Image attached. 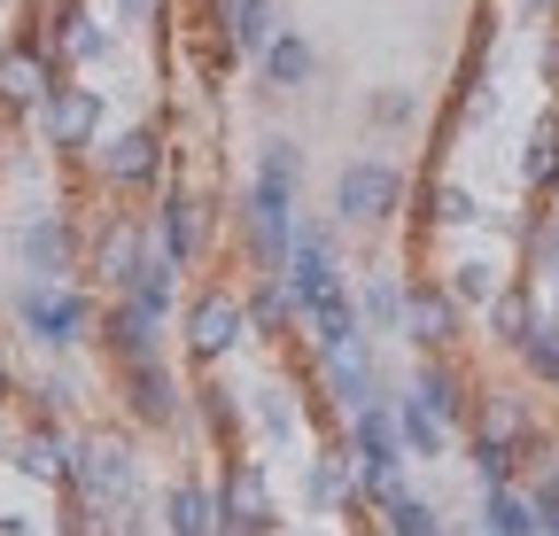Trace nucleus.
<instances>
[{
    "label": "nucleus",
    "mask_w": 559,
    "mask_h": 536,
    "mask_svg": "<svg viewBox=\"0 0 559 536\" xmlns=\"http://www.w3.org/2000/svg\"><path fill=\"white\" fill-rule=\"evenodd\" d=\"M171 156H179L171 124L164 117H132V124L102 132V148L86 156V171H94V194H109V203H148V194L171 179Z\"/></svg>",
    "instance_id": "f257e3e1"
},
{
    "label": "nucleus",
    "mask_w": 559,
    "mask_h": 536,
    "mask_svg": "<svg viewBox=\"0 0 559 536\" xmlns=\"http://www.w3.org/2000/svg\"><path fill=\"white\" fill-rule=\"evenodd\" d=\"M9 319L32 350L47 358H70L94 343V319H102V296L86 281H16L9 288Z\"/></svg>",
    "instance_id": "f03ea898"
},
{
    "label": "nucleus",
    "mask_w": 559,
    "mask_h": 536,
    "mask_svg": "<svg viewBox=\"0 0 559 536\" xmlns=\"http://www.w3.org/2000/svg\"><path fill=\"white\" fill-rule=\"evenodd\" d=\"M62 490H79L102 513L148 498V458H140L132 428H70V483Z\"/></svg>",
    "instance_id": "7ed1b4c3"
},
{
    "label": "nucleus",
    "mask_w": 559,
    "mask_h": 536,
    "mask_svg": "<svg viewBox=\"0 0 559 536\" xmlns=\"http://www.w3.org/2000/svg\"><path fill=\"white\" fill-rule=\"evenodd\" d=\"M249 350V311H241V281H194L179 303V358L194 373H226Z\"/></svg>",
    "instance_id": "20e7f679"
},
{
    "label": "nucleus",
    "mask_w": 559,
    "mask_h": 536,
    "mask_svg": "<svg viewBox=\"0 0 559 536\" xmlns=\"http://www.w3.org/2000/svg\"><path fill=\"white\" fill-rule=\"evenodd\" d=\"M404 203H412V171H404L396 156L366 148V156H349V164L334 171L326 218H334L342 234H389V226L404 218Z\"/></svg>",
    "instance_id": "39448f33"
},
{
    "label": "nucleus",
    "mask_w": 559,
    "mask_h": 536,
    "mask_svg": "<svg viewBox=\"0 0 559 536\" xmlns=\"http://www.w3.org/2000/svg\"><path fill=\"white\" fill-rule=\"evenodd\" d=\"M32 124H39V148H47L55 164H86V156L102 148V132H109V86L62 71V79L47 86V102L32 109Z\"/></svg>",
    "instance_id": "423d86ee"
},
{
    "label": "nucleus",
    "mask_w": 559,
    "mask_h": 536,
    "mask_svg": "<svg viewBox=\"0 0 559 536\" xmlns=\"http://www.w3.org/2000/svg\"><path fill=\"white\" fill-rule=\"evenodd\" d=\"M218 226H226L218 194L194 187V179H164V187L148 194V234H156V249L179 264V273H194V264L218 249Z\"/></svg>",
    "instance_id": "0eeeda50"
},
{
    "label": "nucleus",
    "mask_w": 559,
    "mask_h": 536,
    "mask_svg": "<svg viewBox=\"0 0 559 536\" xmlns=\"http://www.w3.org/2000/svg\"><path fill=\"white\" fill-rule=\"evenodd\" d=\"M39 39L70 79H102L124 55V32L102 16V0H39Z\"/></svg>",
    "instance_id": "6e6552de"
},
{
    "label": "nucleus",
    "mask_w": 559,
    "mask_h": 536,
    "mask_svg": "<svg viewBox=\"0 0 559 536\" xmlns=\"http://www.w3.org/2000/svg\"><path fill=\"white\" fill-rule=\"evenodd\" d=\"M404 211H412V249H436L443 234H481V226L513 234V218H498V211H489L459 171H443V164L419 171V187H412V203H404Z\"/></svg>",
    "instance_id": "1a4fd4ad"
},
{
    "label": "nucleus",
    "mask_w": 559,
    "mask_h": 536,
    "mask_svg": "<svg viewBox=\"0 0 559 536\" xmlns=\"http://www.w3.org/2000/svg\"><path fill=\"white\" fill-rule=\"evenodd\" d=\"M117 413L132 436H187V373L171 358H140V366H109Z\"/></svg>",
    "instance_id": "9d476101"
},
{
    "label": "nucleus",
    "mask_w": 559,
    "mask_h": 536,
    "mask_svg": "<svg viewBox=\"0 0 559 536\" xmlns=\"http://www.w3.org/2000/svg\"><path fill=\"white\" fill-rule=\"evenodd\" d=\"M16 273L24 281H86V211L39 203L16 218Z\"/></svg>",
    "instance_id": "9b49d317"
},
{
    "label": "nucleus",
    "mask_w": 559,
    "mask_h": 536,
    "mask_svg": "<svg viewBox=\"0 0 559 536\" xmlns=\"http://www.w3.org/2000/svg\"><path fill=\"white\" fill-rule=\"evenodd\" d=\"M148 257H156L148 211H102V218H86V288L94 296H124Z\"/></svg>",
    "instance_id": "f8f14e48"
},
{
    "label": "nucleus",
    "mask_w": 559,
    "mask_h": 536,
    "mask_svg": "<svg viewBox=\"0 0 559 536\" xmlns=\"http://www.w3.org/2000/svg\"><path fill=\"white\" fill-rule=\"evenodd\" d=\"M466 303L436 281V273H404V326L396 343H412V358H459L466 350Z\"/></svg>",
    "instance_id": "ddd939ff"
},
{
    "label": "nucleus",
    "mask_w": 559,
    "mask_h": 536,
    "mask_svg": "<svg viewBox=\"0 0 559 536\" xmlns=\"http://www.w3.org/2000/svg\"><path fill=\"white\" fill-rule=\"evenodd\" d=\"M218 528H288L280 521V490H272V458L264 451H226V466H218Z\"/></svg>",
    "instance_id": "4468645a"
},
{
    "label": "nucleus",
    "mask_w": 559,
    "mask_h": 536,
    "mask_svg": "<svg viewBox=\"0 0 559 536\" xmlns=\"http://www.w3.org/2000/svg\"><path fill=\"white\" fill-rule=\"evenodd\" d=\"M296 505L311 521H349V513H358V466H349L342 436H319L296 458Z\"/></svg>",
    "instance_id": "2eb2a0df"
},
{
    "label": "nucleus",
    "mask_w": 559,
    "mask_h": 536,
    "mask_svg": "<svg viewBox=\"0 0 559 536\" xmlns=\"http://www.w3.org/2000/svg\"><path fill=\"white\" fill-rule=\"evenodd\" d=\"M62 79V62L47 55V39H39V24H16L9 39H0V117H32L39 102H47V86Z\"/></svg>",
    "instance_id": "dca6fc26"
},
{
    "label": "nucleus",
    "mask_w": 559,
    "mask_h": 536,
    "mask_svg": "<svg viewBox=\"0 0 559 536\" xmlns=\"http://www.w3.org/2000/svg\"><path fill=\"white\" fill-rule=\"evenodd\" d=\"M187 428L210 443V451H249V396H241V381H226V373H194L187 381Z\"/></svg>",
    "instance_id": "f3484780"
},
{
    "label": "nucleus",
    "mask_w": 559,
    "mask_h": 536,
    "mask_svg": "<svg viewBox=\"0 0 559 536\" xmlns=\"http://www.w3.org/2000/svg\"><path fill=\"white\" fill-rule=\"evenodd\" d=\"M94 350L109 366H140V358H171L164 350V319L140 311L132 296H102V319H94Z\"/></svg>",
    "instance_id": "a211bd4d"
},
{
    "label": "nucleus",
    "mask_w": 559,
    "mask_h": 536,
    "mask_svg": "<svg viewBox=\"0 0 559 536\" xmlns=\"http://www.w3.org/2000/svg\"><path fill=\"white\" fill-rule=\"evenodd\" d=\"M404 389H412L451 436H466V420H474V389H481V381L466 373V358H412Z\"/></svg>",
    "instance_id": "6ab92c4d"
},
{
    "label": "nucleus",
    "mask_w": 559,
    "mask_h": 536,
    "mask_svg": "<svg viewBox=\"0 0 559 536\" xmlns=\"http://www.w3.org/2000/svg\"><path fill=\"white\" fill-rule=\"evenodd\" d=\"M9 466L39 490H62L70 483V428L62 420H32L16 413V436H9Z\"/></svg>",
    "instance_id": "aec40b11"
},
{
    "label": "nucleus",
    "mask_w": 559,
    "mask_h": 536,
    "mask_svg": "<svg viewBox=\"0 0 559 536\" xmlns=\"http://www.w3.org/2000/svg\"><path fill=\"white\" fill-rule=\"evenodd\" d=\"M194 32H210V39H226L241 62H257L264 55V39L280 32V9H272V0H194Z\"/></svg>",
    "instance_id": "412c9836"
},
{
    "label": "nucleus",
    "mask_w": 559,
    "mask_h": 536,
    "mask_svg": "<svg viewBox=\"0 0 559 536\" xmlns=\"http://www.w3.org/2000/svg\"><path fill=\"white\" fill-rule=\"evenodd\" d=\"M436 281H443V288H451V296H459V303H466V311L481 319L489 303H498V296H506V288L521 281V264H513V257H498V249H459V257L443 264Z\"/></svg>",
    "instance_id": "4be33fe9"
},
{
    "label": "nucleus",
    "mask_w": 559,
    "mask_h": 536,
    "mask_svg": "<svg viewBox=\"0 0 559 536\" xmlns=\"http://www.w3.org/2000/svg\"><path fill=\"white\" fill-rule=\"evenodd\" d=\"M257 86H264V94H311V86H319V47H311L296 24H280V32L264 39V55H257Z\"/></svg>",
    "instance_id": "5701e85b"
},
{
    "label": "nucleus",
    "mask_w": 559,
    "mask_h": 536,
    "mask_svg": "<svg viewBox=\"0 0 559 536\" xmlns=\"http://www.w3.org/2000/svg\"><path fill=\"white\" fill-rule=\"evenodd\" d=\"M156 528H164V536H218V490H210L194 466H187V475H171V483L156 490Z\"/></svg>",
    "instance_id": "b1692460"
},
{
    "label": "nucleus",
    "mask_w": 559,
    "mask_h": 536,
    "mask_svg": "<svg viewBox=\"0 0 559 536\" xmlns=\"http://www.w3.org/2000/svg\"><path fill=\"white\" fill-rule=\"evenodd\" d=\"M241 311H249V343H264V350H288L296 343V296H288L280 273L241 281Z\"/></svg>",
    "instance_id": "393cba45"
},
{
    "label": "nucleus",
    "mask_w": 559,
    "mask_h": 536,
    "mask_svg": "<svg viewBox=\"0 0 559 536\" xmlns=\"http://www.w3.org/2000/svg\"><path fill=\"white\" fill-rule=\"evenodd\" d=\"M521 187L536 194V203L559 211V94L528 117V141H521Z\"/></svg>",
    "instance_id": "a878e982"
},
{
    "label": "nucleus",
    "mask_w": 559,
    "mask_h": 536,
    "mask_svg": "<svg viewBox=\"0 0 559 536\" xmlns=\"http://www.w3.org/2000/svg\"><path fill=\"white\" fill-rule=\"evenodd\" d=\"M536 319H544V296H536V281H513V288H506L498 303L481 311V343L513 358V350L528 343V334H536Z\"/></svg>",
    "instance_id": "bb28decb"
},
{
    "label": "nucleus",
    "mask_w": 559,
    "mask_h": 536,
    "mask_svg": "<svg viewBox=\"0 0 559 536\" xmlns=\"http://www.w3.org/2000/svg\"><path fill=\"white\" fill-rule=\"evenodd\" d=\"M349 296H358V319L373 343H396V326H404V273H389V264H373V273L349 281Z\"/></svg>",
    "instance_id": "cd10ccee"
},
{
    "label": "nucleus",
    "mask_w": 559,
    "mask_h": 536,
    "mask_svg": "<svg viewBox=\"0 0 559 536\" xmlns=\"http://www.w3.org/2000/svg\"><path fill=\"white\" fill-rule=\"evenodd\" d=\"M389 413H396V436H404V458H419V466H436V458L451 451V428H443V420H436L428 405H419V396H412L404 381L389 389Z\"/></svg>",
    "instance_id": "c85d7f7f"
},
{
    "label": "nucleus",
    "mask_w": 559,
    "mask_h": 536,
    "mask_svg": "<svg viewBox=\"0 0 559 536\" xmlns=\"http://www.w3.org/2000/svg\"><path fill=\"white\" fill-rule=\"evenodd\" d=\"M79 405H86V389H79V373H70V358H47V373L24 381V405H16V413L62 420V428H70V413H79Z\"/></svg>",
    "instance_id": "c756f323"
},
{
    "label": "nucleus",
    "mask_w": 559,
    "mask_h": 536,
    "mask_svg": "<svg viewBox=\"0 0 559 536\" xmlns=\"http://www.w3.org/2000/svg\"><path fill=\"white\" fill-rule=\"evenodd\" d=\"M481 536H544V521H536V498L521 490V483H506V490H481V521H474Z\"/></svg>",
    "instance_id": "7c9ffc66"
},
{
    "label": "nucleus",
    "mask_w": 559,
    "mask_h": 536,
    "mask_svg": "<svg viewBox=\"0 0 559 536\" xmlns=\"http://www.w3.org/2000/svg\"><path fill=\"white\" fill-rule=\"evenodd\" d=\"M373 521H381V536H459V528L443 521V505H436V498H419V490L389 498Z\"/></svg>",
    "instance_id": "2f4dec72"
},
{
    "label": "nucleus",
    "mask_w": 559,
    "mask_h": 536,
    "mask_svg": "<svg viewBox=\"0 0 559 536\" xmlns=\"http://www.w3.org/2000/svg\"><path fill=\"white\" fill-rule=\"evenodd\" d=\"M513 366H521V381H536V389H559V303H544V319H536V334L513 350Z\"/></svg>",
    "instance_id": "473e14b6"
},
{
    "label": "nucleus",
    "mask_w": 559,
    "mask_h": 536,
    "mask_svg": "<svg viewBox=\"0 0 559 536\" xmlns=\"http://www.w3.org/2000/svg\"><path fill=\"white\" fill-rule=\"evenodd\" d=\"M466 466H474V490H506L521 483V451L498 436H466Z\"/></svg>",
    "instance_id": "72a5a7b5"
},
{
    "label": "nucleus",
    "mask_w": 559,
    "mask_h": 536,
    "mask_svg": "<svg viewBox=\"0 0 559 536\" xmlns=\"http://www.w3.org/2000/svg\"><path fill=\"white\" fill-rule=\"evenodd\" d=\"M249 179H272V187L304 194V148L288 141V132H264V141H257V164H249Z\"/></svg>",
    "instance_id": "f704fd0d"
},
{
    "label": "nucleus",
    "mask_w": 559,
    "mask_h": 536,
    "mask_svg": "<svg viewBox=\"0 0 559 536\" xmlns=\"http://www.w3.org/2000/svg\"><path fill=\"white\" fill-rule=\"evenodd\" d=\"M102 16H109L124 39H132V32H140V39H164V32H171V0H102Z\"/></svg>",
    "instance_id": "c9c22d12"
},
{
    "label": "nucleus",
    "mask_w": 559,
    "mask_h": 536,
    "mask_svg": "<svg viewBox=\"0 0 559 536\" xmlns=\"http://www.w3.org/2000/svg\"><path fill=\"white\" fill-rule=\"evenodd\" d=\"M366 124H373V132L419 124V94H412V86H373V94H366Z\"/></svg>",
    "instance_id": "e433bc0d"
},
{
    "label": "nucleus",
    "mask_w": 559,
    "mask_h": 536,
    "mask_svg": "<svg viewBox=\"0 0 559 536\" xmlns=\"http://www.w3.org/2000/svg\"><path fill=\"white\" fill-rule=\"evenodd\" d=\"M506 16L528 32H559V0H506Z\"/></svg>",
    "instance_id": "4c0bfd02"
},
{
    "label": "nucleus",
    "mask_w": 559,
    "mask_h": 536,
    "mask_svg": "<svg viewBox=\"0 0 559 536\" xmlns=\"http://www.w3.org/2000/svg\"><path fill=\"white\" fill-rule=\"evenodd\" d=\"M528 498H536V521H544V536H559V475L551 483H521Z\"/></svg>",
    "instance_id": "58836bf2"
},
{
    "label": "nucleus",
    "mask_w": 559,
    "mask_h": 536,
    "mask_svg": "<svg viewBox=\"0 0 559 536\" xmlns=\"http://www.w3.org/2000/svg\"><path fill=\"white\" fill-rule=\"evenodd\" d=\"M536 79L559 94V32H536Z\"/></svg>",
    "instance_id": "ea45409f"
},
{
    "label": "nucleus",
    "mask_w": 559,
    "mask_h": 536,
    "mask_svg": "<svg viewBox=\"0 0 559 536\" xmlns=\"http://www.w3.org/2000/svg\"><path fill=\"white\" fill-rule=\"evenodd\" d=\"M0 405H24V373H16V350L0 343Z\"/></svg>",
    "instance_id": "a19ab883"
},
{
    "label": "nucleus",
    "mask_w": 559,
    "mask_h": 536,
    "mask_svg": "<svg viewBox=\"0 0 559 536\" xmlns=\"http://www.w3.org/2000/svg\"><path fill=\"white\" fill-rule=\"evenodd\" d=\"M0 536H47L39 513H0Z\"/></svg>",
    "instance_id": "79ce46f5"
},
{
    "label": "nucleus",
    "mask_w": 559,
    "mask_h": 536,
    "mask_svg": "<svg viewBox=\"0 0 559 536\" xmlns=\"http://www.w3.org/2000/svg\"><path fill=\"white\" fill-rule=\"evenodd\" d=\"M16 405H0V458H9V436H16V420H9Z\"/></svg>",
    "instance_id": "37998d69"
},
{
    "label": "nucleus",
    "mask_w": 559,
    "mask_h": 536,
    "mask_svg": "<svg viewBox=\"0 0 559 536\" xmlns=\"http://www.w3.org/2000/svg\"><path fill=\"white\" fill-rule=\"evenodd\" d=\"M551 296H559V264H551Z\"/></svg>",
    "instance_id": "c03bdc74"
},
{
    "label": "nucleus",
    "mask_w": 559,
    "mask_h": 536,
    "mask_svg": "<svg viewBox=\"0 0 559 536\" xmlns=\"http://www.w3.org/2000/svg\"><path fill=\"white\" fill-rule=\"evenodd\" d=\"M474 536H481V528H474Z\"/></svg>",
    "instance_id": "a18cd8bd"
}]
</instances>
